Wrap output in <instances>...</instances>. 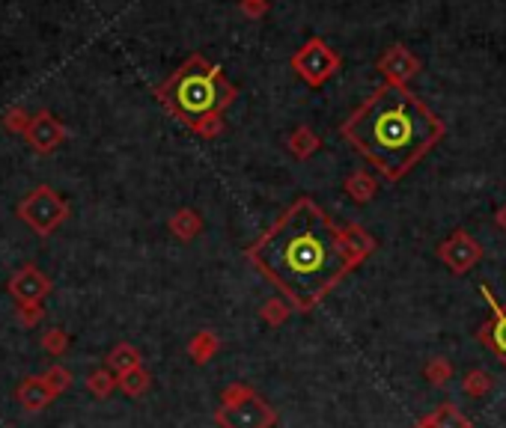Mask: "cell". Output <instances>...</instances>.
I'll list each match as a JSON object with an SVG mask.
<instances>
[{"label":"cell","mask_w":506,"mask_h":428,"mask_svg":"<svg viewBox=\"0 0 506 428\" xmlns=\"http://www.w3.org/2000/svg\"><path fill=\"white\" fill-rule=\"evenodd\" d=\"M373 250L376 239L364 227H336L316 199L298 197L244 256L292 310L310 312Z\"/></svg>","instance_id":"cell-1"},{"label":"cell","mask_w":506,"mask_h":428,"mask_svg":"<svg viewBox=\"0 0 506 428\" xmlns=\"http://www.w3.org/2000/svg\"><path fill=\"white\" fill-rule=\"evenodd\" d=\"M340 131L387 182H399L432 146L444 140L447 126L408 87L381 84L361 107L352 110Z\"/></svg>","instance_id":"cell-2"},{"label":"cell","mask_w":506,"mask_h":428,"mask_svg":"<svg viewBox=\"0 0 506 428\" xmlns=\"http://www.w3.org/2000/svg\"><path fill=\"white\" fill-rule=\"evenodd\" d=\"M239 89L223 77L221 66L209 63L202 54L191 57L155 89V98L161 101L167 114H173L182 126L194 131L202 119L221 117L227 110Z\"/></svg>","instance_id":"cell-3"},{"label":"cell","mask_w":506,"mask_h":428,"mask_svg":"<svg viewBox=\"0 0 506 428\" xmlns=\"http://www.w3.org/2000/svg\"><path fill=\"white\" fill-rule=\"evenodd\" d=\"M221 428H274L277 411L247 384H230L215 408Z\"/></svg>","instance_id":"cell-4"},{"label":"cell","mask_w":506,"mask_h":428,"mask_svg":"<svg viewBox=\"0 0 506 428\" xmlns=\"http://www.w3.org/2000/svg\"><path fill=\"white\" fill-rule=\"evenodd\" d=\"M18 218L36 235H51L57 227H63L66 218H69V202H66L54 188L39 185L18 202Z\"/></svg>","instance_id":"cell-5"},{"label":"cell","mask_w":506,"mask_h":428,"mask_svg":"<svg viewBox=\"0 0 506 428\" xmlns=\"http://www.w3.org/2000/svg\"><path fill=\"white\" fill-rule=\"evenodd\" d=\"M340 63H343L340 54H336L328 42L313 36L295 51V57H292V69L298 72V77L304 84L322 87V84H328L336 72H340Z\"/></svg>","instance_id":"cell-6"},{"label":"cell","mask_w":506,"mask_h":428,"mask_svg":"<svg viewBox=\"0 0 506 428\" xmlns=\"http://www.w3.org/2000/svg\"><path fill=\"white\" fill-rule=\"evenodd\" d=\"M438 259H441L453 274H468L482 259V244L477 239H470V232L456 229L449 239L438 244Z\"/></svg>","instance_id":"cell-7"},{"label":"cell","mask_w":506,"mask_h":428,"mask_svg":"<svg viewBox=\"0 0 506 428\" xmlns=\"http://www.w3.org/2000/svg\"><path fill=\"white\" fill-rule=\"evenodd\" d=\"M66 138H69V131H66V126L51 114V110H39V114H33L30 126L25 131V140L30 143V149L39 152V155L57 152L60 146L66 143Z\"/></svg>","instance_id":"cell-8"},{"label":"cell","mask_w":506,"mask_h":428,"mask_svg":"<svg viewBox=\"0 0 506 428\" xmlns=\"http://www.w3.org/2000/svg\"><path fill=\"white\" fill-rule=\"evenodd\" d=\"M482 298L489 301V307H491V319L486 324H480V331H477V340L489 348V352L501 360V363L506 366V303H498L494 301L491 291L482 286Z\"/></svg>","instance_id":"cell-9"},{"label":"cell","mask_w":506,"mask_h":428,"mask_svg":"<svg viewBox=\"0 0 506 428\" xmlns=\"http://www.w3.org/2000/svg\"><path fill=\"white\" fill-rule=\"evenodd\" d=\"M54 291L51 277L42 274L36 265H25L18 268L9 280V295H13L18 303H42Z\"/></svg>","instance_id":"cell-10"},{"label":"cell","mask_w":506,"mask_h":428,"mask_svg":"<svg viewBox=\"0 0 506 428\" xmlns=\"http://www.w3.org/2000/svg\"><path fill=\"white\" fill-rule=\"evenodd\" d=\"M378 72L385 75V84L405 87L414 75L420 72V60L414 57L408 48H402V45H393V48H387L378 57Z\"/></svg>","instance_id":"cell-11"},{"label":"cell","mask_w":506,"mask_h":428,"mask_svg":"<svg viewBox=\"0 0 506 428\" xmlns=\"http://www.w3.org/2000/svg\"><path fill=\"white\" fill-rule=\"evenodd\" d=\"M15 399H18V404H21V408H25L27 413H39V411L48 408V404H51L54 399H57V396H54V392L48 390V384H45L42 375H27V378L18 384Z\"/></svg>","instance_id":"cell-12"},{"label":"cell","mask_w":506,"mask_h":428,"mask_svg":"<svg viewBox=\"0 0 506 428\" xmlns=\"http://www.w3.org/2000/svg\"><path fill=\"white\" fill-rule=\"evenodd\" d=\"M138 366H143V357H140V352L134 345L119 342V345L110 348V354H108V369L110 372L122 375V372H131V369H138Z\"/></svg>","instance_id":"cell-13"},{"label":"cell","mask_w":506,"mask_h":428,"mask_svg":"<svg viewBox=\"0 0 506 428\" xmlns=\"http://www.w3.org/2000/svg\"><path fill=\"white\" fill-rule=\"evenodd\" d=\"M167 227H170V232L176 235L179 241H191V239H194V235H200V229H202V218H200L197 211L182 209V211H176V214H173Z\"/></svg>","instance_id":"cell-14"},{"label":"cell","mask_w":506,"mask_h":428,"mask_svg":"<svg viewBox=\"0 0 506 428\" xmlns=\"http://www.w3.org/2000/svg\"><path fill=\"white\" fill-rule=\"evenodd\" d=\"M346 194L352 197L355 202H369L376 197V190H378V182L373 176H369L367 170H355L352 176L346 178Z\"/></svg>","instance_id":"cell-15"},{"label":"cell","mask_w":506,"mask_h":428,"mask_svg":"<svg viewBox=\"0 0 506 428\" xmlns=\"http://www.w3.org/2000/svg\"><path fill=\"white\" fill-rule=\"evenodd\" d=\"M218 348H221V340L212 331H200L194 340L188 342V354H191V360H194V363H209L212 357L218 354Z\"/></svg>","instance_id":"cell-16"},{"label":"cell","mask_w":506,"mask_h":428,"mask_svg":"<svg viewBox=\"0 0 506 428\" xmlns=\"http://www.w3.org/2000/svg\"><path fill=\"white\" fill-rule=\"evenodd\" d=\"M286 146H289V152L295 158H310L313 152L319 149V134L313 128H307V126H301V128H295L289 134Z\"/></svg>","instance_id":"cell-17"},{"label":"cell","mask_w":506,"mask_h":428,"mask_svg":"<svg viewBox=\"0 0 506 428\" xmlns=\"http://www.w3.org/2000/svg\"><path fill=\"white\" fill-rule=\"evenodd\" d=\"M426 420H429L432 428H470V420L462 411H456L453 404H441V408L432 411Z\"/></svg>","instance_id":"cell-18"},{"label":"cell","mask_w":506,"mask_h":428,"mask_svg":"<svg viewBox=\"0 0 506 428\" xmlns=\"http://www.w3.org/2000/svg\"><path fill=\"white\" fill-rule=\"evenodd\" d=\"M119 378V390L126 392V396H131V399H138V396H143L146 390H150V372H146L143 366H138V369H131V372H122V375H117Z\"/></svg>","instance_id":"cell-19"},{"label":"cell","mask_w":506,"mask_h":428,"mask_svg":"<svg viewBox=\"0 0 506 428\" xmlns=\"http://www.w3.org/2000/svg\"><path fill=\"white\" fill-rule=\"evenodd\" d=\"M87 390L93 392L96 399H108L110 392L119 390V378H117V372H110V369H96L93 375L87 378Z\"/></svg>","instance_id":"cell-20"},{"label":"cell","mask_w":506,"mask_h":428,"mask_svg":"<svg viewBox=\"0 0 506 428\" xmlns=\"http://www.w3.org/2000/svg\"><path fill=\"white\" fill-rule=\"evenodd\" d=\"M462 387H465V392H468V396L480 399V396H486V392H489V390L494 387V378L489 375V372H482V369H474V372H468V375H465Z\"/></svg>","instance_id":"cell-21"},{"label":"cell","mask_w":506,"mask_h":428,"mask_svg":"<svg viewBox=\"0 0 506 428\" xmlns=\"http://www.w3.org/2000/svg\"><path fill=\"white\" fill-rule=\"evenodd\" d=\"M42 378H45V384H48V390L54 392V396H63V392L72 387V372L66 366H51Z\"/></svg>","instance_id":"cell-22"},{"label":"cell","mask_w":506,"mask_h":428,"mask_svg":"<svg viewBox=\"0 0 506 428\" xmlns=\"http://www.w3.org/2000/svg\"><path fill=\"white\" fill-rule=\"evenodd\" d=\"M42 348H45L48 354H54V357H63L66 348H69V333L60 331V328L45 331V333H42Z\"/></svg>","instance_id":"cell-23"},{"label":"cell","mask_w":506,"mask_h":428,"mask_svg":"<svg viewBox=\"0 0 506 428\" xmlns=\"http://www.w3.org/2000/svg\"><path fill=\"white\" fill-rule=\"evenodd\" d=\"M30 119H33V114H27L25 107H9L4 114V128L9 134H25L27 126H30Z\"/></svg>","instance_id":"cell-24"},{"label":"cell","mask_w":506,"mask_h":428,"mask_svg":"<svg viewBox=\"0 0 506 428\" xmlns=\"http://www.w3.org/2000/svg\"><path fill=\"white\" fill-rule=\"evenodd\" d=\"M449 375H453V366H449V360L444 357H432V363L426 366V378H429L435 387H444Z\"/></svg>","instance_id":"cell-25"},{"label":"cell","mask_w":506,"mask_h":428,"mask_svg":"<svg viewBox=\"0 0 506 428\" xmlns=\"http://www.w3.org/2000/svg\"><path fill=\"white\" fill-rule=\"evenodd\" d=\"M18 324L21 328H36V324L45 319V310H42V303H18Z\"/></svg>","instance_id":"cell-26"},{"label":"cell","mask_w":506,"mask_h":428,"mask_svg":"<svg viewBox=\"0 0 506 428\" xmlns=\"http://www.w3.org/2000/svg\"><path fill=\"white\" fill-rule=\"evenodd\" d=\"M289 315V303H284V301H268L265 307H263V319H268V321H274V324H280Z\"/></svg>","instance_id":"cell-27"},{"label":"cell","mask_w":506,"mask_h":428,"mask_svg":"<svg viewBox=\"0 0 506 428\" xmlns=\"http://www.w3.org/2000/svg\"><path fill=\"white\" fill-rule=\"evenodd\" d=\"M194 131L200 134V138H218V134L223 131V119L221 117H209V119H202Z\"/></svg>","instance_id":"cell-28"},{"label":"cell","mask_w":506,"mask_h":428,"mask_svg":"<svg viewBox=\"0 0 506 428\" xmlns=\"http://www.w3.org/2000/svg\"><path fill=\"white\" fill-rule=\"evenodd\" d=\"M242 13L244 15H251V18H260L268 13V0H242Z\"/></svg>","instance_id":"cell-29"},{"label":"cell","mask_w":506,"mask_h":428,"mask_svg":"<svg viewBox=\"0 0 506 428\" xmlns=\"http://www.w3.org/2000/svg\"><path fill=\"white\" fill-rule=\"evenodd\" d=\"M494 220H498V227H501V229H506V206L498 211V218H494Z\"/></svg>","instance_id":"cell-30"},{"label":"cell","mask_w":506,"mask_h":428,"mask_svg":"<svg viewBox=\"0 0 506 428\" xmlns=\"http://www.w3.org/2000/svg\"><path fill=\"white\" fill-rule=\"evenodd\" d=\"M414 428H432V425H429V420H420V423L414 425Z\"/></svg>","instance_id":"cell-31"}]
</instances>
